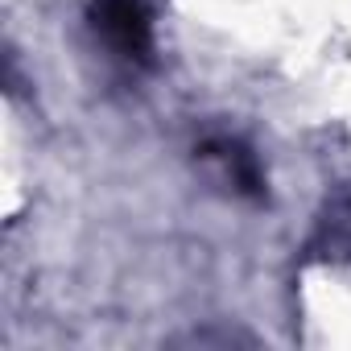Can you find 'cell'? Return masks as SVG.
Masks as SVG:
<instances>
[{"mask_svg": "<svg viewBox=\"0 0 351 351\" xmlns=\"http://www.w3.org/2000/svg\"><path fill=\"white\" fill-rule=\"evenodd\" d=\"M91 25H95V29L104 34V42H108L112 50H120L124 58L149 62L153 29H149V17H145V9H141V0H95Z\"/></svg>", "mask_w": 351, "mask_h": 351, "instance_id": "obj_1", "label": "cell"}]
</instances>
